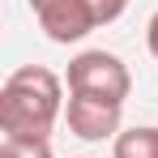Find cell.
Masks as SVG:
<instances>
[{
    "mask_svg": "<svg viewBox=\"0 0 158 158\" xmlns=\"http://www.w3.org/2000/svg\"><path fill=\"white\" fill-rule=\"evenodd\" d=\"M85 4H90L94 30H98V26H111V22H120V17H124V9H128V0H85Z\"/></svg>",
    "mask_w": 158,
    "mask_h": 158,
    "instance_id": "7",
    "label": "cell"
},
{
    "mask_svg": "<svg viewBox=\"0 0 158 158\" xmlns=\"http://www.w3.org/2000/svg\"><path fill=\"white\" fill-rule=\"evenodd\" d=\"M120 115H124V107L120 103H103V98H85V94H69V111H64V120H69V132L81 137V141H115L120 137Z\"/></svg>",
    "mask_w": 158,
    "mask_h": 158,
    "instance_id": "4",
    "label": "cell"
},
{
    "mask_svg": "<svg viewBox=\"0 0 158 158\" xmlns=\"http://www.w3.org/2000/svg\"><path fill=\"white\" fill-rule=\"evenodd\" d=\"M64 107V81L43 64H22L0 85V132L47 141Z\"/></svg>",
    "mask_w": 158,
    "mask_h": 158,
    "instance_id": "1",
    "label": "cell"
},
{
    "mask_svg": "<svg viewBox=\"0 0 158 158\" xmlns=\"http://www.w3.org/2000/svg\"><path fill=\"white\" fill-rule=\"evenodd\" d=\"M115 158H158V128L141 124V128H124L111 145Z\"/></svg>",
    "mask_w": 158,
    "mask_h": 158,
    "instance_id": "5",
    "label": "cell"
},
{
    "mask_svg": "<svg viewBox=\"0 0 158 158\" xmlns=\"http://www.w3.org/2000/svg\"><path fill=\"white\" fill-rule=\"evenodd\" d=\"M145 43H150V56L158 60V13L150 17V26H145Z\"/></svg>",
    "mask_w": 158,
    "mask_h": 158,
    "instance_id": "8",
    "label": "cell"
},
{
    "mask_svg": "<svg viewBox=\"0 0 158 158\" xmlns=\"http://www.w3.org/2000/svg\"><path fill=\"white\" fill-rule=\"evenodd\" d=\"M69 94H85V98H103V103H120L132 94V73L128 64L120 60V56L103 52V47H94V52H81L69 60Z\"/></svg>",
    "mask_w": 158,
    "mask_h": 158,
    "instance_id": "2",
    "label": "cell"
},
{
    "mask_svg": "<svg viewBox=\"0 0 158 158\" xmlns=\"http://www.w3.org/2000/svg\"><path fill=\"white\" fill-rule=\"evenodd\" d=\"M30 13L39 17V26L52 43H81L94 30L85 0H30Z\"/></svg>",
    "mask_w": 158,
    "mask_h": 158,
    "instance_id": "3",
    "label": "cell"
},
{
    "mask_svg": "<svg viewBox=\"0 0 158 158\" xmlns=\"http://www.w3.org/2000/svg\"><path fill=\"white\" fill-rule=\"evenodd\" d=\"M0 158H52V145L26 137H0Z\"/></svg>",
    "mask_w": 158,
    "mask_h": 158,
    "instance_id": "6",
    "label": "cell"
}]
</instances>
